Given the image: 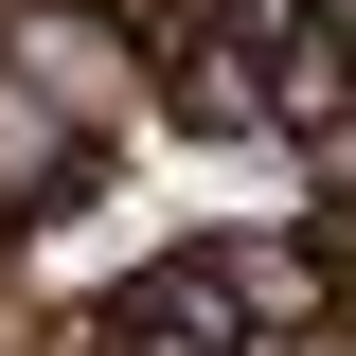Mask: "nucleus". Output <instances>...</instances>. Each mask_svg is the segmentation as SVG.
I'll use <instances>...</instances> for the list:
<instances>
[{
    "label": "nucleus",
    "instance_id": "1",
    "mask_svg": "<svg viewBox=\"0 0 356 356\" xmlns=\"http://www.w3.org/2000/svg\"><path fill=\"white\" fill-rule=\"evenodd\" d=\"M0 54L36 72L107 161H143V143H161V36H143L125 0H18V36H0Z\"/></svg>",
    "mask_w": 356,
    "mask_h": 356
},
{
    "label": "nucleus",
    "instance_id": "2",
    "mask_svg": "<svg viewBox=\"0 0 356 356\" xmlns=\"http://www.w3.org/2000/svg\"><path fill=\"white\" fill-rule=\"evenodd\" d=\"M89 196H107V143H89L72 107L0 54V250H36V232H54V214H89Z\"/></svg>",
    "mask_w": 356,
    "mask_h": 356
},
{
    "label": "nucleus",
    "instance_id": "3",
    "mask_svg": "<svg viewBox=\"0 0 356 356\" xmlns=\"http://www.w3.org/2000/svg\"><path fill=\"white\" fill-rule=\"evenodd\" d=\"M196 267H214V303L232 321H250V339H267V321H339V267H321V232H196Z\"/></svg>",
    "mask_w": 356,
    "mask_h": 356
},
{
    "label": "nucleus",
    "instance_id": "4",
    "mask_svg": "<svg viewBox=\"0 0 356 356\" xmlns=\"http://www.w3.org/2000/svg\"><path fill=\"white\" fill-rule=\"evenodd\" d=\"M161 143H285V125H267V54L161 36Z\"/></svg>",
    "mask_w": 356,
    "mask_h": 356
},
{
    "label": "nucleus",
    "instance_id": "5",
    "mask_svg": "<svg viewBox=\"0 0 356 356\" xmlns=\"http://www.w3.org/2000/svg\"><path fill=\"white\" fill-rule=\"evenodd\" d=\"M285 161H303L321 214H356V107H321V125H285Z\"/></svg>",
    "mask_w": 356,
    "mask_h": 356
},
{
    "label": "nucleus",
    "instance_id": "6",
    "mask_svg": "<svg viewBox=\"0 0 356 356\" xmlns=\"http://www.w3.org/2000/svg\"><path fill=\"white\" fill-rule=\"evenodd\" d=\"M303 18H321V0H196L178 36H232V54H285V36H303Z\"/></svg>",
    "mask_w": 356,
    "mask_h": 356
},
{
    "label": "nucleus",
    "instance_id": "7",
    "mask_svg": "<svg viewBox=\"0 0 356 356\" xmlns=\"http://www.w3.org/2000/svg\"><path fill=\"white\" fill-rule=\"evenodd\" d=\"M250 356H356V321H267Z\"/></svg>",
    "mask_w": 356,
    "mask_h": 356
},
{
    "label": "nucleus",
    "instance_id": "8",
    "mask_svg": "<svg viewBox=\"0 0 356 356\" xmlns=\"http://www.w3.org/2000/svg\"><path fill=\"white\" fill-rule=\"evenodd\" d=\"M321 36H339V54H356V0H321Z\"/></svg>",
    "mask_w": 356,
    "mask_h": 356
}]
</instances>
